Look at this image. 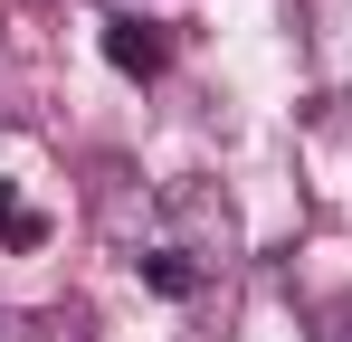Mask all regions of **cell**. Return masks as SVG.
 I'll return each mask as SVG.
<instances>
[{
  "label": "cell",
  "mask_w": 352,
  "mask_h": 342,
  "mask_svg": "<svg viewBox=\"0 0 352 342\" xmlns=\"http://www.w3.org/2000/svg\"><path fill=\"white\" fill-rule=\"evenodd\" d=\"M162 219L190 238L200 266H229V257H238V219H229V200H219L210 181H172V190H162Z\"/></svg>",
  "instance_id": "1"
},
{
  "label": "cell",
  "mask_w": 352,
  "mask_h": 342,
  "mask_svg": "<svg viewBox=\"0 0 352 342\" xmlns=\"http://www.w3.org/2000/svg\"><path fill=\"white\" fill-rule=\"evenodd\" d=\"M105 57H115L124 76H162V57H172V38H162L153 19H105Z\"/></svg>",
  "instance_id": "2"
},
{
  "label": "cell",
  "mask_w": 352,
  "mask_h": 342,
  "mask_svg": "<svg viewBox=\"0 0 352 342\" xmlns=\"http://www.w3.org/2000/svg\"><path fill=\"white\" fill-rule=\"evenodd\" d=\"M133 266H143V285H153V295H172V304H190V295L210 285V266H200L190 247H143Z\"/></svg>",
  "instance_id": "3"
},
{
  "label": "cell",
  "mask_w": 352,
  "mask_h": 342,
  "mask_svg": "<svg viewBox=\"0 0 352 342\" xmlns=\"http://www.w3.org/2000/svg\"><path fill=\"white\" fill-rule=\"evenodd\" d=\"M0 247H48V219H38L10 181H0Z\"/></svg>",
  "instance_id": "4"
},
{
  "label": "cell",
  "mask_w": 352,
  "mask_h": 342,
  "mask_svg": "<svg viewBox=\"0 0 352 342\" xmlns=\"http://www.w3.org/2000/svg\"><path fill=\"white\" fill-rule=\"evenodd\" d=\"M314 342H352V314H343V304H324V314H314Z\"/></svg>",
  "instance_id": "5"
},
{
  "label": "cell",
  "mask_w": 352,
  "mask_h": 342,
  "mask_svg": "<svg viewBox=\"0 0 352 342\" xmlns=\"http://www.w3.org/2000/svg\"><path fill=\"white\" fill-rule=\"evenodd\" d=\"M67 342H86V333H76V323H67Z\"/></svg>",
  "instance_id": "6"
}]
</instances>
